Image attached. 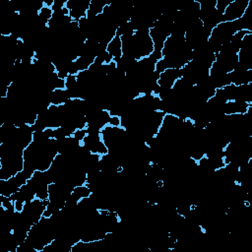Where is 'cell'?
<instances>
[{"instance_id":"7a4b0ae2","label":"cell","mask_w":252,"mask_h":252,"mask_svg":"<svg viewBox=\"0 0 252 252\" xmlns=\"http://www.w3.org/2000/svg\"><path fill=\"white\" fill-rule=\"evenodd\" d=\"M106 52L113 59V61H118L123 56L122 51V41L120 36L115 35L106 45Z\"/></svg>"},{"instance_id":"6da1fadb","label":"cell","mask_w":252,"mask_h":252,"mask_svg":"<svg viewBox=\"0 0 252 252\" xmlns=\"http://www.w3.org/2000/svg\"><path fill=\"white\" fill-rule=\"evenodd\" d=\"M249 1L250 0H231L221 15V22L240 20L245 14Z\"/></svg>"}]
</instances>
